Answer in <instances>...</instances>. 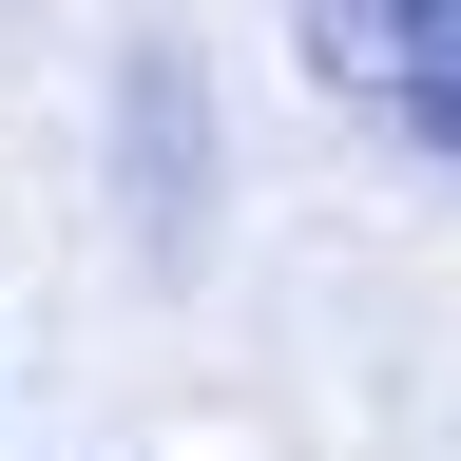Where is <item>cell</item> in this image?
Instances as JSON below:
<instances>
[{
  "mask_svg": "<svg viewBox=\"0 0 461 461\" xmlns=\"http://www.w3.org/2000/svg\"><path fill=\"white\" fill-rule=\"evenodd\" d=\"M288 58L327 77V115L461 193V0H288Z\"/></svg>",
  "mask_w": 461,
  "mask_h": 461,
  "instance_id": "1",
  "label": "cell"
}]
</instances>
